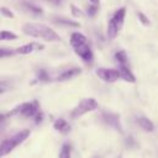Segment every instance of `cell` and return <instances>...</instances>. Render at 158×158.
Here are the masks:
<instances>
[{
  "instance_id": "16",
  "label": "cell",
  "mask_w": 158,
  "mask_h": 158,
  "mask_svg": "<svg viewBox=\"0 0 158 158\" xmlns=\"http://www.w3.org/2000/svg\"><path fill=\"white\" fill-rule=\"evenodd\" d=\"M115 59L118 64V67H128V57L125 51H117L115 53Z\"/></svg>"
},
{
  "instance_id": "4",
  "label": "cell",
  "mask_w": 158,
  "mask_h": 158,
  "mask_svg": "<svg viewBox=\"0 0 158 158\" xmlns=\"http://www.w3.org/2000/svg\"><path fill=\"white\" fill-rule=\"evenodd\" d=\"M96 74L100 79H102L106 83H114L120 79L118 70L114 69V68H99L96 70Z\"/></svg>"
},
{
  "instance_id": "23",
  "label": "cell",
  "mask_w": 158,
  "mask_h": 158,
  "mask_svg": "<svg viewBox=\"0 0 158 158\" xmlns=\"http://www.w3.org/2000/svg\"><path fill=\"white\" fill-rule=\"evenodd\" d=\"M16 53L15 49L12 48H5V47H0V58H5V57H10L14 56Z\"/></svg>"
},
{
  "instance_id": "17",
  "label": "cell",
  "mask_w": 158,
  "mask_h": 158,
  "mask_svg": "<svg viewBox=\"0 0 158 158\" xmlns=\"http://www.w3.org/2000/svg\"><path fill=\"white\" fill-rule=\"evenodd\" d=\"M118 27L116 26V23L112 21V19H110L109 23H107V36H109V40H115L117 33H118Z\"/></svg>"
},
{
  "instance_id": "2",
  "label": "cell",
  "mask_w": 158,
  "mask_h": 158,
  "mask_svg": "<svg viewBox=\"0 0 158 158\" xmlns=\"http://www.w3.org/2000/svg\"><path fill=\"white\" fill-rule=\"evenodd\" d=\"M99 106L98 101L93 98H86V99H83L81 101H79V104L72 110L70 112V116L73 118H77V117H80L83 116L84 114L86 112H90V111H94L96 110Z\"/></svg>"
},
{
  "instance_id": "14",
  "label": "cell",
  "mask_w": 158,
  "mask_h": 158,
  "mask_svg": "<svg viewBox=\"0 0 158 158\" xmlns=\"http://www.w3.org/2000/svg\"><path fill=\"white\" fill-rule=\"evenodd\" d=\"M137 122H138V125H139L144 131H147V132H152V131L154 130L153 122H152L148 117H146V116H139V117L137 118Z\"/></svg>"
},
{
  "instance_id": "26",
  "label": "cell",
  "mask_w": 158,
  "mask_h": 158,
  "mask_svg": "<svg viewBox=\"0 0 158 158\" xmlns=\"http://www.w3.org/2000/svg\"><path fill=\"white\" fill-rule=\"evenodd\" d=\"M137 16H138V20H139L141 23H143L144 26H148V25H149V19H148L143 12H138Z\"/></svg>"
},
{
  "instance_id": "28",
  "label": "cell",
  "mask_w": 158,
  "mask_h": 158,
  "mask_svg": "<svg viewBox=\"0 0 158 158\" xmlns=\"http://www.w3.org/2000/svg\"><path fill=\"white\" fill-rule=\"evenodd\" d=\"M42 120H43V114L40 111V112L35 116V123H37V125H38V123H41V122H42Z\"/></svg>"
},
{
  "instance_id": "24",
  "label": "cell",
  "mask_w": 158,
  "mask_h": 158,
  "mask_svg": "<svg viewBox=\"0 0 158 158\" xmlns=\"http://www.w3.org/2000/svg\"><path fill=\"white\" fill-rule=\"evenodd\" d=\"M70 11H72V15H73L74 17H81V16H83L81 10H80L78 6H75L74 4L70 5Z\"/></svg>"
},
{
  "instance_id": "3",
  "label": "cell",
  "mask_w": 158,
  "mask_h": 158,
  "mask_svg": "<svg viewBox=\"0 0 158 158\" xmlns=\"http://www.w3.org/2000/svg\"><path fill=\"white\" fill-rule=\"evenodd\" d=\"M38 112H40V104L37 100L19 105V114L25 117H35Z\"/></svg>"
},
{
  "instance_id": "1",
  "label": "cell",
  "mask_w": 158,
  "mask_h": 158,
  "mask_svg": "<svg viewBox=\"0 0 158 158\" xmlns=\"http://www.w3.org/2000/svg\"><path fill=\"white\" fill-rule=\"evenodd\" d=\"M22 31L25 35L33 38H42L47 42H59L60 36L52 30L49 26L37 22H27L22 26Z\"/></svg>"
},
{
  "instance_id": "18",
  "label": "cell",
  "mask_w": 158,
  "mask_h": 158,
  "mask_svg": "<svg viewBox=\"0 0 158 158\" xmlns=\"http://www.w3.org/2000/svg\"><path fill=\"white\" fill-rule=\"evenodd\" d=\"M30 136V130H22V131H20V132H17L15 136H12L11 138L14 139V142H15V144L16 146H19L20 143H22L27 137Z\"/></svg>"
},
{
  "instance_id": "11",
  "label": "cell",
  "mask_w": 158,
  "mask_h": 158,
  "mask_svg": "<svg viewBox=\"0 0 158 158\" xmlns=\"http://www.w3.org/2000/svg\"><path fill=\"white\" fill-rule=\"evenodd\" d=\"M117 70L120 73V79H123L125 81H128V83H135L136 81V78H135V75L132 74V72L130 70L128 67H118Z\"/></svg>"
},
{
  "instance_id": "13",
  "label": "cell",
  "mask_w": 158,
  "mask_h": 158,
  "mask_svg": "<svg viewBox=\"0 0 158 158\" xmlns=\"http://www.w3.org/2000/svg\"><path fill=\"white\" fill-rule=\"evenodd\" d=\"M53 127L57 131H59L60 133H63V135H67L70 131V126H69V123L64 118H57L54 121V123H53Z\"/></svg>"
},
{
  "instance_id": "29",
  "label": "cell",
  "mask_w": 158,
  "mask_h": 158,
  "mask_svg": "<svg viewBox=\"0 0 158 158\" xmlns=\"http://www.w3.org/2000/svg\"><path fill=\"white\" fill-rule=\"evenodd\" d=\"M126 144H127L128 147H135V146H136V141L133 139V137L128 136V138L126 139Z\"/></svg>"
},
{
  "instance_id": "20",
  "label": "cell",
  "mask_w": 158,
  "mask_h": 158,
  "mask_svg": "<svg viewBox=\"0 0 158 158\" xmlns=\"http://www.w3.org/2000/svg\"><path fill=\"white\" fill-rule=\"evenodd\" d=\"M17 38V35L11 32V31H0V41H12V40H16Z\"/></svg>"
},
{
  "instance_id": "19",
  "label": "cell",
  "mask_w": 158,
  "mask_h": 158,
  "mask_svg": "<svg viewBox=\"0 0 158 158\" xmlns=\"http://www.w3.org/2000/svg\"><path fill=\"white\" fill-rule=\"evenodd\" d=\"M37 80L42 81V83H47V81L51 80V77H49V74H48V72L46 69L41 68V69L37 70Z\"/></svg>"
},
{
  "instance_id": "7",
  "label": "cell",
  "mask_w": 158,
  "mask_h": 158,
  "mask_svg": "<svg viewBox=\"0 0 158 158\" xmlns=\"http://www.w3.org/2000/svg\"><path fill=\"white\" fill-rule=\"evenodd\" d=\"M81 73V69L78 68V67H73V68H69V69H65L63 73H60L58 77H57V80L58 81H65V80H69L74 77H77L78 74Z\"/></svg>"
},
{
  "instance_id": "27",
  "label": "cell",
  "mask_w": 158,
  "mask_h": 158,
  "mask_svg": "<svg viewBox=\"0 0 158 158\" xmlns=\"http://www.w3.org/2000/svg\"><path fill=\"white\" fill-rule=\"evenodd\" d=\"M0 12H1L5 17H9V19H12V17H14V14H12L7 7H4V6H2V7L0 9Z\"/></svg>"
},
{
  "instance_id": "32",
  "label": "cell",
  "mask_w": 158,
  "mask_h": 158,
  "mask_svg": "<svg viewBox=\"0 0 158 158\" xmlns=\"http://www.w3.org/2000/svg\"><path fill=\"white\" fill-rule=\"evenodd\" d=\"M57 2H58V0H57Z\"/></svg>"
},
{
  "instance_id": "10",
  "label": "cell",
  "mask_w": 158,
  "mask_h": 158,
  "mask_svg": "<svg viewBox=\"0 0 158 158\" xmlns=\"http://www.w3.org/2000/svg\"><path fill=\"white\" fill-rule=\"evenodd\" d=\"M37 48H38V49H40V48H43V46L37 44V43H35V42H31V43L20 46V47L16 48L15 51H16L17 54H30V53H32L33 51H36Z\"/></svg>"
},
{
  "instance_id": "21",
  "label": "cell",
  "mask_w": 158,
  "mask_h": 158,
  "mask_svg": "<svg viewBox=\"0 0 158 158\" xmlns=\"http://www.w3.org/2000/svg\"><path fill=\"white\" fill-rule=\"evenodd\" d=\"M72 149H70V144L69 143H64L60 148L59 152V158H72Z\"/></svg>"
},
{
  "instance_id": "31",
  "label": "cell",
  "mask_w": 158,
  "mask_h": 158,
  "mask_svg": "<svg viewBox=\"0 0 158 158\" xmlns=\"http://www.w3.org/2000/svg\"><path fill=\"white\" fill-rule=\"evenodd\" d=\"M4 91H5V89H4V88H1V86H0V95H1V94H2V93H4Z\"/></svg>"
},
{
  "instance_id": "5",
  "label": "cell",
  "mask_w": 158,
  "mask_h": 158,
  "mask_svg": "<svg viewBox=\"0 0 158 158\" xmlns=\"http://www.w3.org/2000/svg\"><path fill=\"white\" fill-rule=\"evenodd\" d=\"M101 120L110 127H114L115 130H117L118 132H122V125H121V120L120 116L114 112H102L101 115Z\"/></svg>"
},
{
  "instance_id": "25",
  "label": "cell",
  "mask_w": 158,
  "mask_h": 158,
  "mask_svg": "<svg viewBox=\"0 0 158 158\" xmlns=\"http://www.w3.org/2000/svg\"><path fill=\"white\" fill-rule=\"evenodd\" d=\"M98 10H99V6H98V5H90V6L88 7L86 12H88V15H89L90 17H94V16L98 14Z\"/></svg>"
},
{
  "instance_id": "6",
  "label": "cell",
  "mask_w": 158,
  "mask_h": 158,
  "mask_svg": "<svg viewBox=\"0 0 158 158\" xmlns=\"http://www.w3.org/2000/svg\"><path fill=\"white\" fill-rule=\"evenodd\" d=\"M74 52L83 59L84 63L86 64H91L93 60H94V54H93V51L90 48L89 44H83V46H79L77 48H74Z\"/></svg>"
},
{
  "instance_id": "9",
  "label": "cell",
  "mask_w": 158,
  "mask_h": 158,
  "mask_svg": "<svg viewBox=\"0 0 158 158\" xmlns=\"http://www.w3.org/2000/svg\"><path fill=\"white\" fill-rule=\"evenodd\" d=\"M15 147H17V146L15 144V142H14V139H12L11 137L4 139V141L0 143V158L4 157V156H6V154H9Z\"/></svg>"
},
{
  "instance_id": "22",
  "label": "cell",
  "mask_w": 158,
  "mask_h": 158,
  "mask_svg": "<svg viewBox=\"0 0 158 158\" xmlns=\"http://www.w3.org/2000/svg\"><path fill=\"white\" fill-rule=\"evenodd\" d=\"M23 6H25L28 11H31L32 14H36V15H41V14L43 12V10H42L41 7H38V6L33 5V4H30V2H25Z\"/></svg>"
},
{
  "instance_id": "15",
  "label": "cell",
  "mask_w": 158,
  "mask_h": 158,
  "mask_svg": "<svg viewBox=\"0 0 158 158\" xmlns=\"http://www.w3.org/2000/svg\"><path fill=\"white\" fill-rule=\"evenodd\" d=\"M53 22L58 23V25H63V26H72V27H79V23L73 21V20H69L67 17H63V16H53Z\"/></svg>"
},
{
  "instance_id": "30",
  "label": "cell",
  "mask_w": 158,
  "mask_h": 158,
  "mask_svg": "<svg viewBox=\"0 0 158 158\" xmlns=\"http://www.w3.org/2000/svg\"><path fill=\"white\" fill-rule=\"evenodd\" d=\"M91 2V5H98L99 4V0H89Z\"/></svg>"
},
{
  "instance_id": "12",
  "label": "cell",
  "mask_w": 158,
  "mask_h": 158,
  "mask_svg": "<svg viewBox=\"0 0 158 158\" xmlns=\"http://www.w3.org/2000/svg\"><path fill=\"white\" fill-rule=\"evenodd\" d=\"M86 43V37L79 32H73L70 36V44L73 46V48H77L79 46H83Z\"/></svg>"
},
{
  "instance_id": "8",
  "label": "cell",
  "mask_w": 158,
  "mask_h": 158,
  "mask_svg": "<svg viewBox=\"0 0 158 158\" xmlns=\"http://www.w3.org/2000/svg\"><path fill=\"white\" fill-rule=\"evenodd\" d=\"M125 16H126V6H121V7H118L115 12H114V15H112V21L116 23V26L118 27V30L122 27V25H123V21H125Z\"/></svg>"
}]
</instances>
